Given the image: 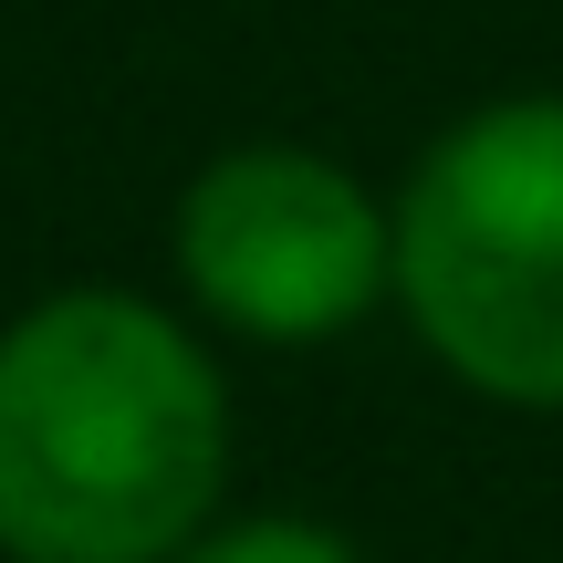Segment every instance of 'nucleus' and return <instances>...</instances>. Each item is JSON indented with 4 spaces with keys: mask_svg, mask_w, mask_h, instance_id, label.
I'll return each mask as SVG.
<instances>
[{
    "mask_svg": "<svg viewBox=\"0 0 563 563\" xmlns=\"http://www.w3.org/2000/svg\"><path fill=\"white\" fill-rule=\"evenodd\" d=\"M178 563H365V553L323 522H282L272 511V522H209Z\"/></svg>",
    "mask_w": 563,
    "mask_h": 563,
    "instance_id": "nucleus-4",
    "label": "nucleus"
},
{
    "mask_svg": "<svg viewBox=\"0 0 563 563\" xmlns=\"http://www.w3.org/2000/svg\"><path fill=\"white\" fill-rule=\"evenodd\" d=\"M397 302L460 386L563 407V95H501L407 167Z\"/></svg>",
    "mask_w": 563,
    "mask_h": 563,
    "instance_id": "nucleus-2",
    "label": "nucleus"
},
{
    "mask_svg": "<svg viewBox=\"0 0 563 563\" xmlns=\"http://www.w3.org/2000/svg\"><path fill=\"white\" fill-rule=\"evenodd\" d=\"M230 481V386L178 313L63 292L0 334V553L178 563Z\"/></svg>",
    "mask_w": 563,
    "mask_h": 563,
    "instance_id": "nucleus-1",
    "label": "nucleus"
},
{
    "mask_svg": "<svg viewBox=\"0 0 563 563\" xmlns=\"http://www.w3.org/2000/svg\"><path fill=\"white\" fill-rule=\"evenodd\" d=\"M178 272L251 344H323L397 292V209L313 146H230L178 199Z\"/></svg>",
    "mask_w": 563,
    "mask_h": 563,
    "instance_id": "nucleus-3",
    "label": "nucleus"
}]
</instances>
